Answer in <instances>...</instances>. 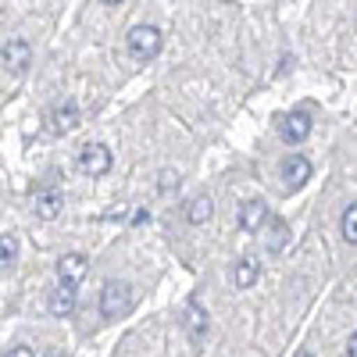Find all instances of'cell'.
Listing matches in <instances>:
<instances>
[{"instance_id": "1", "label": "cell", "mask_w": 357, "mask_h": 357, "mask_svg": "<svg viewBox=\"0 0 357 357\" xmlns=\"http://www.w3.org/2000/svg\"><path fill=\"white\" fill-rule=\"evenodd\" d=\"M132 304H136V289H132L129 282H122V279L104 282V289H100V314H104L107 321L126 318V314L132 311Z\"/></svg>"}, {"instance_id": "2", "label": "cell", "mask_w": 357, "mask_h": 357, "mask_svg": "<svg viewBox=\"0 0 357 357\" xmlns=\"http://www.w3.org/2000/svg\"><path fill=\"white\" fill-rule=\"evenodd\" d=\"M161 29L158 25H132L129 29V36H126V47H129V54L136 57V61H151V57H158L161 54Z\"/></svg>"}, {"instance_id": "3", "label": "cell", "mask_w": 357, "mask_h": 357, "mask_svg": "<svg viewBox=\"0 0 357 357\" xmlns=\"http://www.w3.org/2000/svg\"><path fill=\"white\" fill-rule=\"evenodd\" d=\"M61 207H65L61 186H57L54 178H43V183L33 190V215L43 218V222H54L57 215H61Z\"/></svg>"}, {"instance_id": "4", "label": "cell", "mask_w": 357, "mask_h": 357, "mask_svg": "<svg viewBox=\"0 0 357 357\" xmlns=\"http://www.w3.org/2000/svg\"><path fill=\"white\" fill-rule=\"evenodd\" d=\"M111 165H114V158L104 143H86L79 151V172L89 178H104L111 172Z\"/></svg>"}, {"instance_id": "5", "label": "cell", "mask_w": 357, "mask_h": 357, "mask_svg": "<svg viewBox=\"0 0 357 357\" xmlns=\"http://www.w3.org/2000/svg\"><path fill=\"white\" fill-rule=\"evenodd\" d=\"M275 129H279L282 143L296 146V143H304V139L311 136L314 122H311V114H307V111H289V114H279V122H275Z\"/></svg>"}, {"instance_id": "6", "label": "cell", "mask_w": 357, "mask_h": 357, "mask_svg": "<svg viewBox=\"0 0 357 357\" xmlns=\"http://www.w3.org/2000/svg\"><path fill=\"white\" fill-rule=\"evenodd\" d=\"M207 325H211L207 311L200 307L197 296H190V301L183 304V329H186V336H190V343H193V347H200V343L207 340Z\"/></svg>"}, {"instance_id": "7", "label": "cell", "mask_w": 357, "mask_h": 357, "mask_svg": "<svg viewBox=\"0 0 357 357\" xmlns=\"http://www.w3.org/2000/svg\"><path fill=\"white\" fill-rule=\"evenodd\" d=\"M0 61H4V72L11 75H25V68L33 65V47H29L22 36H11L0 50Z\"/></svg>"}, {"instance_id": "8", "label": "cell", "mask_w": 357, "mask_h": 357, "mask_svg": "<svg viewBox=\"0 0 357 357\" xmlns=\"http://www.w3.org/2000/svg\"><path fill=\"white\" fill-rule=\"evenodd\" d=\"M79 122H82V114H79V104H72V100L57 104V107L50 111V118H47V126H50L54 136H68V132H75Z\"/></svg>"}, {"instance_id": "9", "label": "cell", "mask_w": 357, "mask_h": 357, "mask_svg": "<svg viewBox=\"0 0 357 357\" xmlns=\"http://www.w3.org/2000/svg\"><path fill=\"white\" fill-rule=\"evenodd\" d=\"M86 268H89L86 254H79V250L65 254L61 261H57V282H61V286H79L86 279Z\"/></svg>"}, {"instance_id": "10", "label": "cell", "mask_w": 357, "mask_h": 357, "mask_svg": "<svg viewBox=\"0 0 357 357\" xmlns=\"http://www.w3.org/2000/svg\"><path fill=\"white\" fill-rule=\"evenodd\" d=\"M311 161L304 154H289L282 161V178H286V190H304L307 186V178H311Z\"/></svg>"}, {"instance_id": "11", "label": "cell", "mask_w": 357, "mask_h": 357, "mask_svg": "<svg viewBox=\"0 0 357 357\" xmlns=\"http://www.w3.org/2000/svg\"><path fill=\"white\" fill-rule=\"evenodd\" d=\"M236 222H240L243 232H257V229H264V222H268V207H264V200H257V197L243 200V204H240V211H236Z\"/></svg>"}, {"instance_id": "12", "label": "cell", "mask_w": 357, "mask_h": 357, "mask_svg": "<svg viewBox=\"0 0 357 357\" xmlns=\"http://www.w3.org/2000/svg\"><path fill=\"white\" fill-rule=\"evenodd\" d=\"M257 275H261V264H257L254 254H243V257L232 261V286L236 289H250L257 282Z\"/></svg>"}, {"instance_id": "13", "label": "cell", "mask_w": 357, "mask_h": 357, "mask_svg": "<svg viewBox=\"0 0 357 357\" xmlns=\"http://www.w3.org/2000/svg\"><path fill=\"white\" fill-rule=\"evenodd\" d=\"M47 307H50L54 318H68L75 311V286H61V282H57V289L50 293Z\"/></svg>"}, {"instance_id": "14", "label": "cell", "mask_w": 357, "mask_h": 357, "mask_svg": "<svg viewBox=\"0 0 357 357\" xmlns=\"http://www.w3.org/2000/svg\"><path fill=\"white\" fill-rule=\"evenodd\" d=\"M211 215H215V204H211V197H204V193L186 204V222L190 225H207V222H211Z\"/></svg>"}, {"instance_id": "15", "label": "cell", "mask_w": 357, "mask_h": 357, "mask_svg": "<svg viewBox=\"0 0 357 357\" xmlns=\"http://www.w3.org/2000/svg\"><path fill=\"white\" fill-rule=\"evenodd\" d=\"M340 232H343V240H347L350 247H357V204H350L347 211H343V218H340Z\"/></svg>"}, {"instance_id": "16", "label": "cell", "mask_w": 357, "mask_h": 357, "mask_svg": "<svg viewBox=\"0 0 357 357\" xmlns=\"http://www.w3.org/2000/svg\"><path fill=\"white\" fill-rule=\"evenodd\" d=\"M15 261H18V236L15 232H4V236H0V264L11 268Z\"/></svg>"}, {"instance_id": "17", "label": "cell", "mask_w": 357, "mask_h": 357, "mask_svg": "<svg viewBox=\"0 0 357 357\" xmlns=\"http://www.w3.org/2000/svg\"><path fill=\"white\" fill-rule=\"evenodd\" d=\"M286 240H289L286 222H272V240H268V250H282V247H286Z\"/></svg>"}, {"instance_id": "18", "label": "cell", "mask_w": 357, "mask_h": 357, "mask_svg": "<svg viewBox=\"0 0 357 357\" xmlns=\"http://www.w3.org/2000/svg\"><path fill=\"white\" fill-rule=\"evenodd\" d=\"M4 357H33V350H29L25 343H15V347L4 350Z\"/></svg>"}, {"instance_id": "19", "label": "cell", "mask_w": 357, "mask_h": 357, "mask_svg": "<svg viewBox=\"0 0 357 357\" xmlns=\"http://www.w3.org/2000/svg\"><path fill=\"white\" fill-rule=\"evenodd\" d=\"M175 183H178V175H175V172H161V190H165V193L175 190Z\"/></svg>"}, {"instance_id": "20", "label": "cell", "mask_w": 357, "mask_h": 357, "mask_svg": "<svg viewBox=\"0 0 357 357\" xmlns=\"http://www.w3.org/2000/svg\"><path fill=\"white\" fill-rule=\"evenodd\" d=\"M347 357H357V333H350L347 340Z\"/></svg>"}, {"instance_id": "21", "label": "cell", "mask_w": 357, "mask_h": 357, "mask_svg": "<svg viewBox=\"0 0 357 357\" xmlns=\"http://www.w3.org/2000/svg\"><path fill=\"white\" fill-rule=\"evenodd\" d=\"M47 357H65L61 350H47Z\"/></svg>"}, {"instance_id": "22", "label": "cell", "mask_w": 357, "mask_h": 357, "mask_svg": "<svg viewBox=\"0 0 357 357\" xmlns=\"http://www.w3.org/2000/svg\"><path fill=\"white\" fill-rule=\"evenodd\" d=\"M296 357H314V354H311V350H301V354H296Z\"/></svg>"}]
</instances>
